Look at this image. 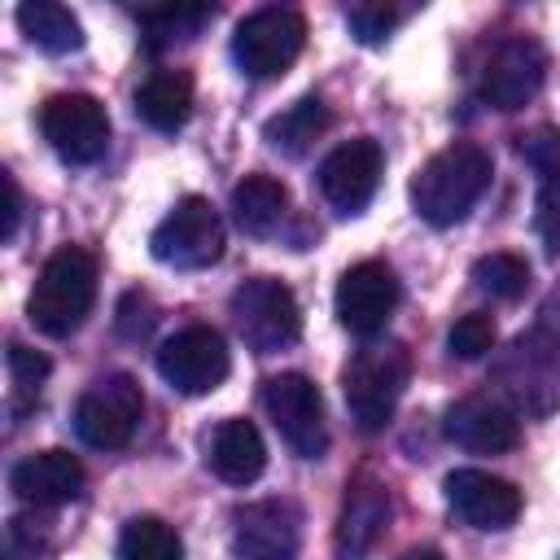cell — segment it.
I'll return each instance as SVG.
<instances>
[{"label":"cell","mask_w":560,"mask_h":560,"mask_svg":"<svg viewBox=\"0 0 560 560\" xmlns=\"http://www.w3.org/2000/svg\"><path fill=\"white\" fill-rule=\"evenodd\" d=\"M490 188V153L472 140H455L446 149H438L416 175H411V210L433 223V228H451L459 223L481 192Z\"/></svg>","instance_id":"6da1fadb"},{"label":"cell","mask_w":560,"mask_h":560,"mask_svg":"<svg viewBox=\"0 0 560 560\" xmlns=\"http://www.w3.org/2000/svg\"><path fill=\"white\" fill-rule=\"evenodd\" d=\"M96 302V254L83 245H61L44 258L26 315L44 337H70Z\"/></svg>","instance_id":"7a4b0ae2"},{"label":"cell","mask_w":560,"mask_h":560,"mask_svg":"<svg viewBox=\"0 0 560 560\" xmlns=\"http://www.w3.org/2000/svg\"><path fill=\"white\" fill-rule=\"evenodd\" d=\"M407 381H411V350L402 341L372 337L363 350H354L350 363L341 368V394H346V411L354 429L381 433L394 420Z\"/></svg>","instance_id":"3957f363"},{"label":"cell","mask_w":560,"mask_h":560,"mask_svg":"<svg viewBox=\"0 0 560 560\" xmlns=\"http://www.w3.org/2000/svg\"><path fill=\"white\" fill-rule=\"evenodd\" d=\"M228 311H232L241 341L254 354L289 350L302 337V306H298L293 289L276 276H254V280L236 284L228 298Z\"/></svg>","instance_id":"277c9868"},{"label":"cell","mask_w":560,"mask_h":560,"mask_svg":"<svg viewBox=\"0 0 560 560\" xmlns=\"http://www.w3.org/2000/svg\"><path fill=\"white\" fill-rule=\"evenodd\" d=\"M306 48V18L289 4H262L236 22L232 57L249 79H280Z\"/></svg>","instance_id":"5b68a950"},{"label":"cell","mask_w":560,"mask_h":560,"mask_svg":"<svg viewBox=\"0 0 560 560\" xmlns=\"http://www.w3.org/2000/svg\"><path fill=\"white\" fill-rule=\"evenodd\" d=\"M144 416V389L127 372H109L92 381L74 402V433L92 451H118L136 438Z\"/></svg>","instance_id":"8992f818"},{"label":"cell","mask_w":560,"mask_h":560,"mask_svg":"<svg viewBox=\"0 0 560 560\" xmlns=\"http://www.w3.org/2000/svg\"><path fill=\"white\" fill-rule=\"evenodd\" d=\"M149 249L175 271H201L223 258V219L206 197H179L153 228Z\"/></svg>","instance_id":"52a82bcc"},{"label":"cell","mask_w":560,"mask_h":560,"mask_svg":"<svg viewBox=\"0 0 560 560\" xmlns=\"http://www.w3.org/2000/svg\"><path fill=\"white\" fill-rule=\"evenodd\" d=\"M262 407L284 438V446L298 459H319L328 451V420H324V398L319 385L306 372H280L267 376L262 385Z\"/></svg>","instance_id":"ba28073f"},{"label":"cell","mask_w":560,"mask_h":560,"mask_svg":"<svg viewBox=\"0 0 560 560\" xmlns=\"http://www.w3.org/2000/svg\"><path fill=\"white\" fill-rule=\"evenodd\" d=\"M39 131L70 166H92L109 149V114L88 92H57L39 105Z\"/></svg>","instance_id":"9c48e42d"},{"label":"cell","mask_w":560,"mask_h":560,"mask_svg":"<svg viewBox=\"0 0 560 560\" xmlns=\"http://www.w3.org/2000/svg\"><path fill=\"white\" fill-rule=\"evenodd\" d=\"M542 79H547L542 44L529 39V35H508L486 52V61L477 70V96L490 109L512 114V109H521V105H529L538 96Z\"/></svg>","instance_id":"30bf717a"},{"label":"cell","mask_w":560,"mask_h":560,"mask_svg":"<svg viewBox=\"0 0 560 560\" xmlns=\"http://www.w3.org/2000/svg\"><path fill=\"white\" fill-rule=\"evenodd\" d=\"M228 368H232L228 341L210 324H188V328L171 332L158 346V372H162V381L175 394H188V398L219 389L223 376H228Z\"/></svg>","instance_id":"8fae6325"},{"label":"cell","mask_w":560,"mask_h":560,"mask_svg":"<svg viewBox=\"0 0 560 560\" xmlns=\"http://www.w3.org/2000/svg\"><path fill=\"white\" fill-rule=\"evenodd\" d=\"M398 298H402V289H398L394 267L381 262V258H363V262H354V267L341 271L332 311H337V324L346 332L372 341V337L385 332L389 315L398 311Z\"/></svg>","instance_id":"7c38bea8"},{"label":"cell","mask_w":560,"mask_h":560,"mask_svg":"<svg viewBox=\"0 0 560 560\" xmlns=\"http://www.w3.org/2000/svg\"><path fill=\"white\" fill-rule=\"evenodd\" d=\"M302 512L289 499H254L232 512V556L236 560H298Z\"/></svg>","instance_id":"4fadbf2b"},{"label":"cell","mask_w":560,"mask_h":560,"mask_svg":"<svg viewBox=\"0 0 560 560\" xmlns=\"http://www.w3.org/2000/svg\"><path fill=\"white\" fill-rule=\"evenodd\" d=\"M442 433L446 442H455L459 451H472V455H503L521 442V420H516V407L503 398V394H464L459 402L446 407V420H442Z\"/></svg>","instance_id":"5bb4252c"},{"label":"cell","mask_w":560,"mask_h":560,"mask_svg":"<svg viewBox=\"0 0 560 560\" xmlns=\"http://www.w3.org/2000/svg\"><path fill=\"white\" fill-rule=\"evenodd\" d=\"M389 516H394L389 486L381 477H372V472H359L346 486V499H341V512H337V529H332L337 560H368L376 551V542L385 538Z\"/></svg>","instance_id":"9a60e30c"},{"label":"cell","mask_w":560,"mask_h":560,"mask_svg":"<svg viewBox=\"0 0 560 560\" xmlns=\"http://www.w3.org/2000/svg\"><path fill=\"white\" fill-rule=\"evenodd\" d=\"M381 166H385V158H381V144L376 140H368V136L341 140L319 162V192H324V201L337 214H359L376 197Z\"/></svg>","instance_id":"2e32d148"},{"label":"cell","mask_w":560,"mask_h":560,"mask_svg":"<svg viewBox=\"0 0 560 560\" xmlns=\"http://www.w3.org/2000/svg\"><path fill=\"white\" fill-rule=\"evenodd\" d=\"M446 503L455 508V516L472 529H508L521 516V490L508 477L481 472V468H455L446 472Z\"/></svg>","instance_id":"e0dca14e"},{"label":"cell","mask_w":560,"mask_h":560,"mask_svg":"<svg viewBox=\"0 0 560 560\" xmlns=\"http://www.w3.org/2000/svg\"><path fill=\"white\" fill-rule=\"evenodd\" d=\"M9 490L31 503V508H61V503H74L83 494V464L61 451V446H48V451H31L13 464L9 472Z\"/></svg>","instance_id":"ac0fdd59"},{"label":"cell","mask_w":560,"mask_h":560,"mask_svg":"<svg viewBox=\"0 0 560 560\" xmlns=\"http://www.w3.org/2000/svg\"><path fill=\"white\" fill-rule=\"evenodd\" d=\"M551 350H556V341H542V332H529V337H516V346H512V354L503 359V368H499V381L508 385V394L525 407V411H538V389H542V398L551 402L556 398V359H551Z\"/></svg>","instance_id":"d6986e66"},{"label":"cell","mask_w":560,"mask_h":560,"mask_svg":"<svg viewBox=\"0 0 560 560\" xmlns=\"http://www.w3.org/2000/svg\"><path fill=\"white\" fill-rule=\"evenodd\" d=\"M206 459H210V468H214L219 481H228V486H249V481H258L262 468H267V446H262V433H258L249 420L232 416V420H223V424L214 429Z\"/></svg>","instance_id":"ffe728a7"},{"label":"cell","mask_w":560,"mask_h":560,"mask_svg":"<svg viewBox=\"0 0 560 560\" xmlns=\"http://www.w3.org/2000/svg\"><path fill=\"white\" fill-rule=\"evenodd\" d=\"M232 219L245 236H276L280 223L289 219V188L276 175H245L232 188Z\"/></svg>","instance_id":"44dd1931"},{"label":"cell","mask_w":560,"mask_h":560,"mask_svg":"<svg viewBox=\"0 0 560 560\" xmlns=\"http://www.w3.org/2000/svg\"><path fill=\"white\" fill-rule=\"evenodd\" d=\"M136 114L153 131H179L192 114V74L188 70H153L136 88Z\"/></svg>","instance_id":"7402d4cb"},{"label":"cell","mask_w":560,"mask_h":560,"mask_svg":"<svg viewBox=\"0 0 560 560\" xmlns=\"http://www.w3.org/2000/svg\"><path fill=\"white\" fill-rule=\"evenodd\" d=\"M18 26H22V35H26L35 48H44V52H52V57L83 48V26H79V18H74L66 4H57V0H26V4H18Z\"/></svg>","instance_id":"603a6c76"},{"label":"cell","mask_w":560,"mask_h":560,"mask_svg":"<svg viewBox=\"0 0 560 560\" xmlns=\"http://www.w3.org/2000/svg\"><path fill=\"white\" fill-rule=\"evenodd\" d=\"M324 131H328V105H324L319 96H302V101H293L289 109H280V114L267 118V127H262L267 144L280 149V153H289V158L306 153Z\"/></svg>","instance_id":"cb8c5ba5"},{"label":"cell","mask_w":560,"mask_h":560,"mask_svg":"<svg viewBox=\"0 0 560 560\" xmlns=\"http://www.w3.org/2000/svg\"><path fill=\"white\" fill-rule=\"evenodd\" d=\"M118 560H184V538L162 516H131L118 534Z\"/></svg>","instance_id":"d4e9b609"},{"label":"cell","mask_w":560,"mask_h":560,"mask_svg":"<svg viewBox=\"0 0 560 560\" xmlns=\"http://www.w3.org/2000/svg\"><path fill=\"white\" fill-rule=\"evenodd\" d=\"M210 18H214L210 4H158V9H140V31L149 48H166L192 39Z\"/></svg>","instance_id":"484cf974"},{"label":"cell","mask_w":560,"mask_h":560,"mask_svg":"<svg viewBox=\"0 0 560 560\" xmlns=\"http://www.w3.org/2000/svg\"><path fill=\"white\" fill-rule=\"evenodd\" d=\"M472 284L481 293H490L494 302H516L529 289V262L521 254H508V249L486 254L472 262Z\"/></svg>","instance_id":"4316f807"},{"label":"cell","mask_w":560,"mask_h":560,"mask_svg":"<svg viewBox=\"0 0 560 560\" xmlns=\"http://www.w3.org/2000/svg\"><path fill=\"white\" fill-rule=\"evenodd\" d=\"M4 363H9V381H13V402H18V407L39 402V385H44V376H48V359H44L39 350L22 346V341H9Z\"/></svg>","instance_id":"83f0119b"},{"label":"cell","mask_w":560,"mask_h":560,"mask_svg":"<svg viewBox=\"0 0 560 560\" xmlns=\"http://www.w3.org/2000/svg\"><path fill=\"white\" fill-rule=\"evenodd\" d=\"M446 346H451V354L464 359V363L486 359V354L494 350V319H490L486 311L459 315V319L451 324V332H446Z\"/></svg>","instance_id":"f1b7e54d"},{"label":"cell","mask_w":560,"mask_h":560,"mask_svg":"<svg viewBox=\"0 0 560 560\" xmlns=\"http://www.w3.org/2000/svg\"><path fill=\"white\" fill-rule=\"evenodd\" d=\"M398 18L402 13L394 4H381V0H363V4H350L346 9V22H350V31H354L359 44H385L389 31L398 26Z\"/></svg>","instance_id":"f546056e"},{"label":"cell","mask_w":560,"mask_h":560,"mask_svg":"<svg viewBox=\"0 0 560 560\" xmlns=\"http://www.w3.org/2000/svg\"><path fill=\"white\" fill-rule=\"evenodd\" d=\"M521 158H525L538 175L556 179V175H560V127L542 122V127L525 131V136H521Z\"/></svg>","instance_id":"4dcf8cb0"},{"label":"cell","mask_w":560,"mask_h":560,"mask_svg":"<svg viewBox=\"0 0 560 560\" xmlns=\"http://www.w3.org/2000/svg\"><path fill=\"white\" fill-rule=\"evenodd\" d=\"M534 228H538L547 254H560V175L542 184V192L534 201Z\"/></svg>","instance_id":"1f68e13d"},{"label":"cell","mask_w":560,"mask_h":560,"mask_svg":"<svg viewBox=\"0 0 560 560\" xmlns=\"http://www.w3.org/2000/svg\"><path fill=\"white\" fill-rule=\"evenodd\" d=\"M153 324H158V315H153L149 293L131 289V293L118 302V332H122V337H131V341H140V337H149V328H153Z\"/></svg>","instance_id":"d6a6232c"},{"label":"cell","mask_w":560,"mask_h":560,"mask_svg":"<svg viewBox=\"0 0 560 560\" xmlns=\"http://www.w3.org/2000/svg\"><path fill=\"white\" fill-rule=\"evenodd\" d=\"M35 525H44V521H35V516H13V521H9V529H4V551H9V560H39L44 542L35 538Z\"/></svg>","instance_id":"836d02e7"},{"label":"cell","mask_w":560,"mask_h":560,"mask_svg":"<svg viewBox=\"0 0 560 560\" xmlns=\"http://www.w3.org/2000/svg\"><path fill=\"white\" fill-rule=\"evenodd\" d=\"M0 188H4V223H0V241H13L18 236V223H22V188L9 171H0Z\"/></svg>","instance_id":"e575fe53"},{"label":"cell","mask_w":560,"mask_h":560,"mask_svg":"<svg viewBox=\"0 0 560 560\" xmlns=\"http://www.w3.org/2000/svg\"><path fill=\"white\" fill-rule=\"evenodd\" d=\"M538 332H551V337H556V346H560V289L542 302V324H538Z\"/></svg>","instance_id":"d590c367"},{"label":"cell","mask_w":560,"mask_h":560,"mask_svg":"<svg viewBox=\"0 0 560 560\" xmlns=\"http://www.w3.org/2000/svg\"><path fill=\"white\" fill-rule=\"evenodd\" d=\"M398 560H442V551L438 547H407Z\"/></svg>","instance_id":"8d00e7d4"}]
</instances>
